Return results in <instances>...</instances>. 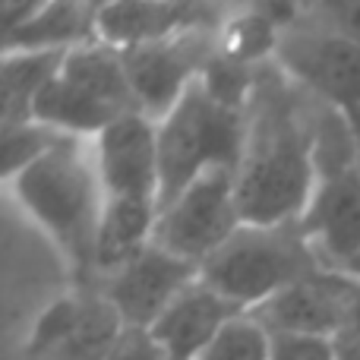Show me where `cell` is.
<instances>
[{"instance_id": "obj_19", "label": "cell", "mask_w": 360, "mask_h": 360, "mask_svg": "<svg viewBox=\"0 0 360 360\" xmlns=\"http://www.w3.org/2000/svg\"><path fill=\"white\" fill-rule=\"evenodd\" d=\"M300 13L360 44V0H300Z\"/></svg>"}, {"instance_id": "obj_3", "label": "cell", "mask_w": 360, "mask_h": 360, "mask_svg": "<svg viewBox=\"0 0 360 360\" xmlns=\"http://www.w3.org/2000/svg\"><path fill=\"white\" fill-rule=\"evenodd\" d=\"M297 231L323 272L360 281V158L354 127L319 101L316 186Z\"/></svg>"}, {"instance_id": "obj_2", "label": "cell", "mask_w": 360, "mask_h": 360, "mask_svg": "<svg viewBox=\"0 0 360 360\" xmlns=\"http://www.w3.org/2000/svg\"><path fill=\"white\" fill-rule=\"evenodd\" d=\"M19 209L54 243L76 288H95V237L105 212V186L92 139L63 136L48 155L6 180Z\"/></svg>"}, {"instance_id": "obj_5", "label": "cell", "mask_w": 360, "mask_h": 360, "mask_svg": "<svg viewBox=\"0 0 360 360\" xmlns=\"http://www.w3.org/2000/svg\"><path fill=\"white\" fill-rule=\"evenodd\" d=\"M247 130V111L221 105L202 76L184 98L158 120V165H162V205L180 190L215 168H237ZM158 205V212H162Z\"/></svg>"}, {"instance_id": "obj_12", "label": "cell", "mask_w": 360, "mask_h": 360, "mask_svg": "<svg viewBox=\"0 0 360 360\" xmlns=\"http://www.w3.org/2000/svg\"><path fill=\"white\" fill-rule=\"evenodd\" d=\"M354 281L329 272H313L288 285L266 304L250 310L272 335H319L338 338L348 326Z\"/></svg>"}, {"instance_id": "obj_24", "label": "cell", "mask_w": 360, "mask_h": 360, "mask_svg": "<svg viewBox=\"0 0 360 360\" xmlns=\"http://www.w3.org/2000/svg\"><path fill=\"white\" fill-rule=\"evenodd\" d=\"M351 120V127H354V136H357V158H360V114L357 117H348Z\"/></svg>"}, {"instance_id": "obj_6", "label": "cell", "mask_w": 360, "mask_h": 360, "mask_svg": "<svg viewBox=\"0 0 360 360\" xmlns=\"http://www.w3.org/2000/svg\"><path fill=\"white\" fill-rule=\"evenodd\" d=\"M323 272L310 247L291 224H240L237 234L199 266V278L250 313L288 285Z\"/></svg>"}, {"instance_id": "obj_21", "label": "cell", "mask_w": 360, "mask_h": 360, "mask_svg": "<svg viewBox=\"0 0 360 360\" xmlns=\"http://www.w3.org/2000/svg\"><path fill=\"white\" fill-rule=\"evenodd\" d=\"M105 360H168L165 351L158 348V342L152 338L149 329H133L124 326V332L117 335V342L111 345V351Z\"/></svg>"}, {"instance_id": "obj_25", "label": "cell", "mask_w": 360, "mask_h": 360, "mask_svg": "<svg viewBox=\"0 0 360 360\" xmlns=\"http://www.w3.org/2000/svg\"><path fill=\"white\" fill-rule=\"evenodd\" d=\"M184 4H186V6H193V10L199 13V10H202V4H205V0H184Z\"/></svg>"}, {"instance_id": "obj_20", "label": "cell", "mask_w": 360, "mask_h": 360, "mask_svg": "<svg viewBox=\"0 0 360 360\" xmlns=\"http://www.w3.org/2000/svg\"><path fill=\"white\" fill-rule=\"evenodd\" d=\"M269 360H338V345L319 335H272Z\"/></svg>"}, {"instance_id": "obj_9", "label": "cell", "mask_w": 360, "mask_h": 360, "mask_svg": "<svg viewBox=\"0 0 360 360\" xmlns=\"http://www.w3.org/2000/svg\"><path fill=\"white\" fill-rule=\"evenodd\" d=\"M221 48V38L212 25H186L165 38L133 44L124 51V63L136 92L139 111L162 120L184 98V92L205 73L212 57Z\"/></svg>"}, {"instance_id": "obj_10", "label": "cell", "mask_w": 360, "mask_h": 360, "mask_svg": "<svg viewBox=\"0 0 360 360\" xmlns=\"http://www.w3.org/2000/svg\"><path fill=\"white\" fill-rule=\"evenodd\" d=\"M199 278V269L190 262L171 256L158 243L120 266L117 272L105 275L98 281V294L117 310L124 326L149 329L165 310L180 297L184 288Z\"/></svg>"}, {"instance_id": "obj_18", "label": "cell", "mask_w": 360, "mask_h": 360, "mask_svg": "<svg viewBox=\"0 0 360 360\" xmlns=\"http://www.w3.org/2000/svg\"><path fill=\"white\" fill-rule=\"evenodd\" d=\"M60 139H63L60 133H54L51 127L38 124V120H22V124L4 127V177L6 180L16 177L32 162L48 155Z\"/></svg>"}, {"instance_id": "obj_11", "label": "cell", "mask_w": 360, "mask_h": 360, "mask_svg": "<svg viewBox=\"0 0 360 360\" xmlns=\"http://www.w3.org/2000/svg\"><path fill=\"white\" fill-rule=\"evenodd\" d=\"M92 152L105 196L152 199L162 205L158 120L143 111L127 114L92 139Z\"/></svg>"}, {"instance_id": "obj_22", "label": "cell", "mask_w": 360, "mask_h": 360, "mask_svg": "<svg viewBox=\"0 0 360 360\" xmlns=\"http://www.w3.org/2000/svg\"><path fill=\"white\" fill-rule=\"evenodd\" d=\"M342 335H357L360 338V281H354L351 288V310H348V326Z\"/></svg>"}, {"instance_id": "obj_1", "label": "cell", "mask_w": 360, "mask_h": 360, "mask_svg": "<svg viewBox=\"0 0 360 360\" xmlns=\"http://www.w3.org/2000/svg\"><path fill=\"white\" fill-rule=\"evenodd\" d=\"M319 101L291 82L275 60L256 73L237 162V205L243 224H291L316 186Z\"/></svg>"}, {"instance_id": "obj_13", "label": "cell", "mask_w": 360, "mask_h": 360, "mask_svg": "<svg viewBox=\"0 0 360 360\" xmlns=\"http://www.w3.org/2000/svg\"><path fill=\"white\" fill-rule=\"evenodd\" d=\"M237 313H243V310H237L215 288H209L202 278H196L190 288H184L174 304L149 326V332L168 360H199L205 354V348L212 345V338H215L218 332L224 329V323H231Z\"/></svg>"}, {"instance_id": "obj_7", "label": "cell", "mask_w": 360, "mask_h": 360, "mask_svg": "<svg viewBox=\"0 0 360 360\" xmlns=\"http://www.w3.org/2000/svg\"><path fill=\"white\" fill-rule=\"evenodd\" d=\"M272 60L307 95L345 117L360 114V44L300 13L275 38Z\"/></svg>"}, {"instance_id": "obj_4", "label": "cell", "mask_w": 360, "mask_h": 360, "mask_svg": "<svg viewBox=\"0 0 360 360\" xmlns=\"http://www.w3.org/2000/svg\"><path fill=\"white\" fill-rule=\"evenodd\" d=\"M139 111L124 51L108 41H89L67 51L60 73L38 95L32 120L60 136L95 139L127 114Z\"/></svg>"}, {"instance_id": "obj_17", "label": "cell", "mask_w": 360, "mask_h": 360, "mask_svg": "<svg viewBox=\"0 0 360 360\" xmlns=\"http://www.w3.org/2000/svg\"><path fill=\"white\" fill-rule=\"evenodd\" d=\"M269 354H272V332L250 313H237L212 338L199 360H269Z\"/></svg>"}, {"instance_id": "obj_15", "label": "cell", "mask_w": 360, "mask_h": 360, "mask_svg": "<svg viewBox=\"0 0 360 360\" xmlns=\"http://www.w3.org/2000/svg\"><path fill=\"white\" fill-rule=\"evenodd\" d=\"M101 0H51L32 19L6 32V51H73L98 41Z\"/></svg>"}, {"instance_id": "obj_23", "label": "cell", "mask_w": 360, "mask_h": 360, "mask_svg": "<svg viewBox=\"0 0 360 360\" xmlns=\"http://www.w3.org/2000/svg\"><path fill=\"white\" fill-rule=\"evenodd\" d=\"M338 360H360V338L357 335H338Z\"/></svg>"}, {"instance_id": "obj_16", "label": "cell", "mask_w": 360, "mask_h": 360, "mask_svg": "<svg viewBox=\"0 0 360 360\" xmlns=\"http://www.w3.org/2000/svg\"><path fill=\"white\" fill-rule=\"evenodd\" d=\"M67 51H4V127L32 120L38 95L51 86Z\"/></svg>"}, {"instance_id": "obj_14", "label": "cell", "mask_w": 360, "mask_h": 360, "mask_svg": "<svg viewBox=\"0 0 360 360\" xmlns=\"http://www.w3.org/2000/svg\"><path fill=\"white\" fill-rule=\"evenodd\" d=\"M158 202L133 196H105L98 237H95V285L117 272L155 243Z\"/></svg>"}, {"instance_id": "obj_8", "label": "cell", "mask_w": 360, "mask_h": 360, "mask_svg": "<svg viewBox=\"0 0 360 360\" xmlns=\"http://www.w3.org/2000/svg\"><path fill=\"white\" fill-rule=\"evenodd\" d=\"M234 180L237 168H215L162 205L155 224L158 247L196 269L215 256L243 224Z\"/></svg>"}]
</instances>
